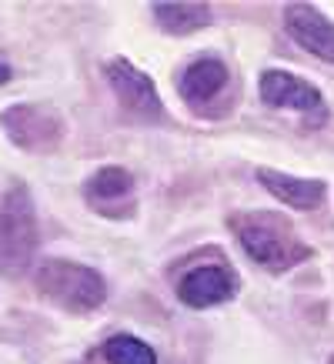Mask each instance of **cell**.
I'll return each mask as SVG.
<instances>
[{"instance_id": "6da1fadb", "label": "cell", "mask_w": 334, "mask_h": 364, "mask_svg": "<svg viewBox=\"0 0 334 364\" xmlns=\"http://www.w3.org/2000/svg\"><path fill=\"white\" fill-rule=\"evenodd\" d=\"M231 228L247 257L271 271H288L291 264L308 257V247H301L291 228L274 214H234Z\"/></svg>"}, {"instance_id": "7a4b0ae2", "label": "cell", "mask_w": 334, "mask_h": 364, "mask_svg": "<svg viewBox=\"0 0 334 364\" xmlns=\"http://www.w3.org/2000/svg\"><path fill=\"white\" fill-rule=\"evenodd\" d=\"M37 291L70 311H94L107 298L104 277L74 261H44L37 267Z\"/></svg>"}, {"instance_id": "3957f363", "label": "cell", "mask_w": 334, "mask_h": 364, "mask_svg": "<svg viewBox=\"0 0 334 364\" xmlns=\"http://www.w3.org/2000/svg\"><path fill=\"white\" fill-rule=\"evenodd\" d=\"M37 247V221L33 204L23 188H14L0 200V264L21 271Z\"/></svg>"}, {"instance_id": "277c9868", "label": "cell", "mask_w": 334, "mask_h": 364, "mask_svg": "<svg viewBox=\"0 0 334 364\" xmlns=\"http://www.w3.org/2000/svg\"><path fill=\"white\" fill-rule=\"evenodd\" d=\"M104 74L111 80V90L117 94L121 107L131 114V117H137V121H161V117H164V107H161L154 80L147 77L144 70H137L131 60L114 57L111 64L104 67Z\"/></svg>"}, {"instance_id": "5b68a950", "label": "cell", "mask_w": 334, "mask_h": 364, "mask_svg": "<svg viewBox=\"0 0 334 364\" xmlns=\"http://www.w3.org/2000/svg\"><path fill=\"white\" fill-rule=\"evenodd\" d=\"M261 100L267 107H291L298 114H308L311 124H318L324 117L321 90L308 84V80L288 74V70H264L261 74Z\"/></svg>"}, {"instance_id": "8992f818", "label": "cell", "mask_w": 334, "mask_h": 364, "mask_svg": "<svg viewBox=\"0 0 334 364\" xmlns=\"http://www.w3.org/2000/svg\"><path fill=\"white\" fill-rule=\"evenodd\" d=\"M237 294V274L227 264H200L178 281V298L188 308H214Z\"/></svg>"}, {"instance_id": "52a82bcc", "label": "cell", "mask_w": 334, "mask_h": 364, "mask_svg": "<svg viewBox=\"0 0 334 364\" xmlns=\"http://www.w3.org/2000/svg\"><path fill=\"white\" fill-rule=\"evenodd\" d=\"M4 127L14 137V144H21L27 151H50L60 144V134H64V124L47 107H11L4 114Z\"/></svg>"}, {"instance_id": "ba28073f", "label": "cell", "mask_w": 334, "mask_h": 364, "mask_svg": "<svg viewBox=\"0 0 334 364\" xmlns=\"http://www.w3.org/2000/svg\"><path fill=\"white\" fill-rule=\"evenodd\" d=\"M284 23H288L291 37L308 54L334 64V23L321 11H314L311 4H291L288 11H284Z\"/></svg>"}, {"instance_id": "9c48e42d", "label": "cell", "mask_w": 334, "mask_h": 364, "mask_svg": "<svg viewBox=\"0 0 334 364\" xmlns=\"http://www.w3.org/2000/svg\"><path fill=\"white\" fill-rule=\"evenodd\" d=\"M257 181H261L274 198L284 200V204L294 210L321 208L324 194H328V188H324L321 181H301V177H288V174H281V171H267V167L257 171Z\"/></svg>"}, {"instance_id": "30bf717a", "label": "cell", "mask_w": 334, "mask_h": 364, "mask_svg": "<svg viewBox=\"0 0 334 364\" xmlns=\"http://www.w3.org/2000/svg\"><path fill=\"white\" fill-rule=\"evenodd\" d=\"M224 84H227V67L217 57H200L181 77V97L188 104H208L221 94Z\"/></svg>"}, {"instance_id": "8fae6325", "label": "cell", "mask_w": 334, "mask_h": 364, "mask_svg": "<svg viewBox=\"0 0 334 364\" xmlns=\"http://www.w3.org/2000/svg\"><path fill=\"white\" fill-rule=\"evenodd\" d=\"M157 23L171 33H190L211 23V7L208 4H154Z\"/></svg>"}, {"instance_id": "7c38bea8", "label": "cell", "mask_w": 334, "mask_h": 364, "mask_svg": "<svg viewBox=\"0 0 334 364\" xmlns=\"http://www.w3.org/2000/svg\"><path fill=\"white\" fill-rule=\"evenodd\" d=\"M134 191V177L124 167H100L97 174L87 181V198L90 200H121Z\"/></svg>"}, {"instance_id": "4fadbf2b", "label": "cell", "mask_w": 334, "mask_h": 364, "mask_svg": "<svg viewBox=\"0 0 334 364\" xmlns=\"http://www.w3.org/2000/svg\"><path fill=\"white\" fill-rule=\"evenodd\" d=\"M104 358L111 364H157L154 351L144 341H137L131 334H117L104 344Z\"/></svg>"}, {"instance_id": "5bb4252c", "label": "cell", "mask_w": 334, "mask_h": 364, "mask_svg": "<svg viewBox=\"0 0 334 364\" xmlns=\"http://www.w3.org/2000/svg\"><path fill=\"white\" fill-rule=\"evenodd\" d=\"M11 64H7V60H0V84H7V80H11Z\"/></svg>"}, {"instance_id": "9a60e30c", "label": "cell", "mask_w": 334, "mask_h": 364, "mask_svg": "<svg viewBox=\"0 0 334 364\" xmlns=\"http://www.w3.org/2000/svg\"><path fill=\"white\" fill-rule=\"evenodd\" d=\"M328 364H334V358H331V361H328Z\"/></svg>"}]
</instances>
